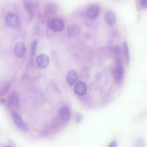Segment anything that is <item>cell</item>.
<instances>
[{
  "label": "cell",
  "instance_id": "6da1fadb",
  "mask_svg": "<svg viewBox=\"0 0 147 147\" xmlns=\"http://www.w3.org/2000/svg\"><path fill=\"white\" fill-rule=\"evenodd\" d=\"M11 115L14 123L19 130L25 133L28 131V129L27 125L17 112L14 111H12Z\"/></svg>",
  "mask_w": 147,
  "mask_h": 147
},
{
  "label": "cell",
  "instance_id": "7a4b0ae2",
  "mask_svg": "<svg viewBox=\"0 0 147 147\" xmlns=\"http://www.w3.org/2000/svg\"><path fill=\"white\" fill-rule=\"evenodd\" d=\"M99 12V6L96 4H92L89 6L87 8L86 14L89 19L93 20L97 17Z\"/></svg>",
  "mask_w": 147,
  "mask_h": 147
},
{
  "label": "cell",
  "instance_id": "3957f363",
  "mask_svg": "<svg viewBox=\"0 0 147 147\" xmlns=\"http://www.w3.org/2000/svg\"><path fill=\"white\" fill-rule=\"evenodd\" d=\"M117 63L113 70V74L115 80L119 81L122 78L123 74V69L120 59H117Z\"/></svg>",
  "mask_w": 147,
  "mask_h": 147
},
{
  "label": "cell",
  "instance_id": "277c9868",
  "mask_svg": "<svg viewBox=\"0 0 147 147\" xmlns=\"http://www.w3.org/2000/svg\"><path fill=\"white\" fill-rule=\"evenodd\" d=\"M36 63L38 67L40 69L45 68L48 65L50 59L49 57L45 54L38 55L36 57Z\"/></svg>",
  "mask_w": 147,
  "mask_h": 147
},
{
  "label": "cell",
  "instance_id": "5b68a950",
  "mask_svg": "<svg viewBox=\"0 0 147 147\" xmlns=\"http://www.w3.org/2000/svg\"><path fill=\"white\" fill-rule=\"evenodd\" d=\"M7 24L10 27H16L18 24L19 18L18 15L15 13H10L7 14L5 18Z\"/></svg>",
  "mask_w": 147,
  "mask_h": 147
},
{
  "label": "cell",
  "instance_id": "8992f818",
  "mask_svg": "<svg viewBox=\"0 0 147 147\" xmlns=\"http://www.w3.org/2000/svg\"><path fill=\"white\" fill-rule=\"evenodd\" d=\"M71 113L69 108L66 106L62 107L59 109L58 116L59 119L64 122L68 121L70 117Z\"/></svg>",
  "mask_w": 147,
  "mask_h": 147
},
{
  "label": "cell",
  "instance_id": "52a82bcc",
  "mask_svg": "<svg viewBox=\"0 0 147 147\" xmlns=\"http://www.w3.org/2000/svg\"><path fill=\"white\" fill-rule=\"evenodd\" d=\"M50 26L51 29L56 32L61 31L64 28V24L63 21L58 18L53 20L51 22Z\"/></svg>",
  "mask_w": 147,
  "mask_h": 147
},
{
  "label": "cell",
  "instance_id": "ba28073f",
  "mask_svg": "<svg viewBox=\"0 0 147 147\" xmlns=\"http://www.w3.org/2000/svg\"><path fill=\"white\" fill-rule=\"evenodd\" d=\"M26 51V48L24 43L20 42L17 43L15 46L14 52L15 55L18 57H23L25 55Z\"/></svg>",
  "mask_w": 147,
  "mask_h": 147
},
{
  "label": "cell",
  "instance_id": "9c48e42d",
  "mask_svg": "<svg viewBox=\"0 0 147 147\" xmlns=\"http://www.w3.org/2000/svg\"><path fill=\"white\" fill-rule=\"evenodd\" d=\"M67 34L68 36L71 38L78 36L80 33V29L79 27L76 24L70 25L67 28Z\"/></svg>",
  "mask_w": 147,
  "mask_h": 147
},
{
  "label": "cell",
  "instance_id": "30bf717a",
  "mask_svg": "<svg viewBox=\"0 0 147 147\" xmlns=\"http://www.w3.org/2000/svg\"><path fill=\"white\" fill-rule=\"evenodd\" d=\"M104 20L106 24L108 26L112 27L116 23V18L113 12L108 11L105 13Z\"/></svg>",
  "mask_w": 147,
  "mask_h": 147
},
{
  "label": "cell",
  "instance_id": "8fae6325",
  "mask_svg": "<svg viewBox=\"0 0 147 147\" xmlns=\"http://www.w3.org/2000/svg\"><path fill=\"white\" fill-rule=\"evenodd\" d=\"M87 88L85 84L82 81L78 82L74 88V91L76 94L79 96L84 94L86 91Z\"/></svg>",
  "mask_w": 147,
  "mask_h": 147
},
{
  "label": "cell",
  "instance_id": "7c38bea8",
  "mask_svg": "<svg viewBox=\"0 0 147 147\" xmlns=\"http://www.w3.org/2000/svg\"><path fill=\"white\" fill-rule=\"evenodd\" d=\"M77 77V74L75 71L74 70H69L68 72L66 77L67 83L70 86L73 85L76 81Z\"/></svg>",
  "mask_w": 147,
  "mask_h": 147
},
{
  "label": "cell",
  "instance_id": "4fadbf2b",
  "mask_svg": "<svg viewBox=\"0 0 147 147\" xmlns=\"http://www.w3.org/2000/svg\"><path fill=\"white\" fill-rule=\"evenodd\" d=\"M19 96L18 94L15 92H13L11 93L9 98V102L11 105H16L19 102Z\"/></svg>",
  "mask_w": 147,
  "mask_h": 147
},
{
  "label": "cell",
  "instance_id": "5bb4252c",
  "mask_svg": "<svg viewBox=\"0 0 147 147\" xmlns=\"http://www.w3.org/2000/svg\"><path fill=\"white\" fill-rule=\"evenodd\" d=\"M123 47L125 59L128 65L130 61V55L129 47L128 43L126 41L123 42Z\"/></svg>",
  "mask_w": 147,
  "mask_h": 147
},
{
  "label": "cell",
  "instance_id": "9a60e30c",
  "mask_svg": "<svg viewBox=\"0 0 147 147\" xmlns=\"http://www.w3.org/2000/svg\"><path fill=\"white\" fill-rule=\"evenodd\" d=\"M24 7L25 9L30 15L32 14L34 7L33 3L29 1H26L24 3Z\"/></svg>",
  "mask_w": 147,
  "mask_h": 147
},
{
  "label": "cell",
  "instance_id": "2e32d148",
  "mask_svg": "<svg viewBox=\"0 0 147 147\" xmlns=\"http://www.w3.org/2000/svg\"><path fill=\"white\" fill-rule=\"evenodd\" d=\"M38 43V41L37 40H34L32 42L31 47V55L34 56L36 53V50Z\"/></svg>",
  "mask_w": 147,
  "mask_h": 147
},
{
  "label": "cell",
  "instance_id": "e0dca14e",
  "mask_svg": "<svg viewBox=\"0 0 147 147\" xmlns=\"http://www.w3.org/2000/svg\"><path fill=\"white\" fill-rule=\"evenodd\" d=\"M11 86V83L7 82L6 83L0 91V95H2L7 92L9 90Z\"/></svg>",
  "mask_w": 147,
  "mask_h": 147
},
{
  "label": "cell",
  "instance_id": "ac0fdd59",
  "mask_svg": "<svg viewBox=\"0 0 147 147\" xmlns=\"http://www.w3.org/2000/svg\"><path fill=\"white\" fill-rule=\"evenodd\" d=\"M110 51L114 54H118L120 51V47L117 46H113L111 47L110 48Z\"/></svg>",
  "mask_w": 147,
  "mask_h": 147
},
{
  "label": "cell",
  "instance_id": "d6986e66",
  "mask_svg": "<svg viewBox=\"0 0 147 147\" xmlns=\"http://www.w3.org/2000/svg\"><path fill=\"white\" fill-rule=\"evenodd\" d=\"M144 142L141 139H139L136 142L133 147H144Z\"/></svg>",
  "mask_w": 147,
  "mask_h": 147
},
{
  "label": "cell",
  "instance_id": "ffe728a7",
  "mask_svg": "<svg viewBox=\"0 0 147 147\" xmlns=\"http://www.w3.org/2000/svg\"><path fill=\"white\" fill-rule=\"evenodd\" d=\"M83 119V116L80 113H77L76 114L75 117V121L77 123H80Z\"/></svg>",
  "mask_w": 147,
  "mask_h": 147
},
{
  "label": "cell",
  "instance_id": "44dd1931",
  "mask_svg": "<svg viewBox=\"0 0 147 147\" xmlns=\"http://www.w3.org/2000/svg\"><path fill=\"white\" fill-rule=\"evenodd\" d=\"M3 147H18L14 141L11 139L9 140V145Z\"/></svg>",
  "mask_w": 147,
  "mask_h": 147
},
{
  "label": "cell",
  "instance_id": "7402d4cb",
  "mask_svg": "<svg viewBox=\"0 0 147 147\" xmlns=\"http://www.w3.org/2000/svg\"><path fill=\"white\" fill-rule=\"evenodd\" d=\"M140 4L142 8H147V0H141L140 1Z\"/></svg>",
  "mask_w": 147,
  "mask_h": 147
},
{
  "label": "cell",
  "instance_id": "603a6c76",
  "mask_svg": "<svg viewBox=\"0 0 147 147\" xmlns=\"http://www.w3.org/2000/svg\"><path fill=\"white\" fill-rule=\"evenodd\" d=\"M117 142L115 141H113L109 144L108 147H117Z\"/></svg>",
  "mask_w": 147,
  "mask_h": 147
},
{
  "label": "cell",
  "instance_id": "cb8c5ba5",
  "mask_svg": "<svg viewBox=\"0 0 147 147\" xmlns=\"http://www.w3.org/2000/svg\"><path fill=\"white\" fill-rule=\"evenodd\" d=\"M6 102L5 99L4 98H1L0 100V103L2 104H4L5 102Z\"/></svg>",
  "mask_w": 147,
  "mask_h": 147
}]
</instances>
